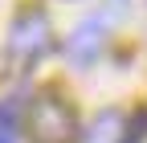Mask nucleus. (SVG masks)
Instances as JSON below:
<instances>
[{
    "mask_svg": "<svg viewBox=\"0 0 147 143\" xmlns=\"http://www.w3.org/2000/svg\"><path fill=\"white\" fill-rule=\"evenodd\" d=\"M29 131L37 143H65L74 135V111L61 102V98H37L33 102V111H29Z\"/></svg>",
    "mask_w": 147,
    "mask_h": 143,
    "instance_id": "1",
    "label": "nucleus"
},
{
    "mask_svg": "<svg viewBox=\"0 0 147 143\" xmlns=\"http://www.w3.org/2000/svg\"><path fill=\"white\" fill-rule=\"evenodd\" d=\"M49 49V21L41 8H29L12 21V33H8V53L21 61H33Z\"/></svg>",
    "mask_w": 147,
    "mask_h": 143,
    "instance_id": "2",
    "label": "nucleus"
},
{
    "mask_svg": "<svg viewBox=\"0 0 147 143\" xmlns=\"http://www.w3.org/2000/svg\"><path fill=\"white\" fill-rule=\"evenodd\" d=\"M102 41H106L102 25H98V21H86V25H78V29L69 33L65 53H69V61H74V65H90V61L102 53Z\"/></svg>",
    "mask_w": 147,
    "mask_h": 143,
    "instance_id": "3",
    "label": "nucleus"
},
{
    "mask_svg": "<svg viewBox=\"0 0 147 143\" xmlns=\"http://www.w3.org/2000/svg\"><path fill=\"white\" fill-rule=\"evenodd\" d=\"M123 119L115 115V111H102L94 123L86 127V135H82V143H123Z\"/></svg>",
    "mask_w": 147,
    "mask_h": 143,
    "instance_id": "4",
    "label": "nucleus"
},
{
    "mask_svg": "<svg viewBox=\"0 0 147 143\" xmlns=\"http://www.w3.org/2000/svg\"><path fill=\"white\" fill-rule=\"evenodd\" d=\"M143 131H147V111L131 115V123H127V135H123V143H139V139H143Z\"/></svg>",
    "mask_w": 147,
    "mask_h": 143,
    "instance_id": "5",
    "label": "nucleus"
},
{
    "mask_svg": "<svg viewBox=\"0 0 147 143\" xmlns=\"http://www.w3.org/2000/svg\"><path fill=\"white\" fill-rule=\"evenodd\" d=\"M0 143H8V135H0Z\"/></svg>",
    "mask_w": 147,
    "mask_h": 143,
    "instance_id": "6",
    "label": "nucleus"
}]
</instances>
